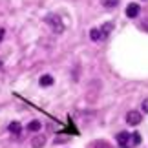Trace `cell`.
I'll list each match as a JSON object with an SVG mask.
<instances>
[{
  "instance_id": "obj_5",
  "label": "cell",
  "mask_w": 148,
  "mask_h": 148,
  "mask_svg": "<svg viewBox=\"0 0 148 148\" xmlns=\"http://www.w3.org/2000/svg\"><path fill=\"white\" fill-rule=\"evenodd\" d=\"M42 124L38 123V121H29V124H27V132H31V134H37L38 130H40Z\"/></svg>"
},
{
  "instance_id": "obj_12",
  "label": "cell",
  "mask_w": 148,
  "mask_h": 148,
  "mask_svg": "<svg viewBox=\"0 0 148 148\" xmlns=\"http://www.w3.org/2000/svg\"><path fill=\"white\" fill-rule=\"evenodd\" d=\"M130 141L134 143V146H137V145L141 143V135H139V134H134V135H130Z\"/></svg>"
},
{
  "instance_id": "obj_9",
  "label": "cell",
  "mask_w": 148,
  "mask_h": 148,
  "mask_svg": "<svg viewBox=\"0 0 148 148\" xmlns=\"http://www.w3.org/2000/svg\"><path fill=\"white\" fill-rule=\"evenodd\" d=\"M101 37H102V33H101V29H92V31H90V38H92V40H95V42H99V40H101Z\"/></svg>"
},
{
  "instance_id": "obj_15",
  "label": "cell",
  "mask_w": 148,
  "mask_h": 148,
  "mask_svg": "<svg viewBox=\"0 0 148 148\" xmlns=\"http://www.w3.org/2000/svg\"><path fill=\"white\" fill-rule=\"evenodd\" d=\"M2 37H4V31H2V29H0V40H2Z\"/></svg>"
},
{
  "instance_id": "obj_14",
  "label": "cell",
  "mask_w": 148,
  "mask_h": 148,
  "mask_svg": "<svg viewBox=\"0 0 148 148\" xmlns=\"http://www.w3.org/2000/svg\"><path fill=\"white\" fill-rule=\"evenodd\" d=\"M143 112H146V113H148V99H145V101H143Z\"/></svg>"
},
{
  "instance_id": "obj_1",
  "label": "cell",
  "mask_w": 148,
  "mask_h": 148,
  "mask_svg": "<svg viewBox=\"0 0 148 148\" xmlns=\"http://www.w3.org/2000/svg\"><path fill=\"white\" fill-rule=\"evenodd\" d=\"M46 22L49 24V27L53 29L55 33H62L64 31V22H62L60 18V15H57V13H49L46 16Z\"/></svg>"
},
{
  "instance_id": "obj_8",
  "label": "cell",
  "mask_w": 148,
  "mask_h": 148,
  "mask_svg": "<svg viewBox=\"0 0 148 148\" xmlns=\"http://www.w3.org/2000/svg\"><path fill=\"white\" fill-rule=\"evenodd\" d=\"M51 84H53V77L51 75H42L40 77V86L46 88V86H51Z\"/></svg>"
},
{
  "instance_id": "obj_6",
  "label": "cell",
  "mask_w": 148,
  "mask_h": 148,
  "mask_svg": "<svg viewBox=\"0 0 148 148\" xmlns=\"http://www.w3.org/2000/svg\"><path fill=\"white\" fill-rule=\"evenodd\" d=\"M128 141H130V135H128L126 132H121V134L117 135V143L121 145V146H126V143H128Z\"/></svg>"
},
{
  "instance_id": "obj_7",
  "label": "cell",
  "mask_w": 148,
  "mask_h": 148,
  "mask_svg": "<svg viewBox=\"0 0 148 148\" xmlns=\"http://www.w3.org/2000/svg\"><path fill=\"white\" fill-rule=\"evenodd\" d=\"M31 145L35 146V148H40V146H44L46 145V137H42V135H38V137H35L31 141Z\"/></svg>"
},
{
  "instance_id": "obj_2",
  "label": "cell",
  "mask_w": 148,
  "mask_h": 148,
  "mask_svg": "<svg viewBox=\"0 0 148 148\" xmlns=\"http://www.w3.org/2000/svg\"><path fill=\"white\" fill-rule=\"evenodd\" d=\"M141 121H143V115H141L139 112H128L126 113V123L130 124V126H135V124H139Z\"/></svg>"
},
{
  "instance_id": "obj_10",
  "label": "cell",
  "mask_w": 148,
  "mask_h": 148,
  "mask_svg": "<svg viewBox=\"0 0 148 148\" xmlns=\"http://www.w3.org/2000/svg\"><path fill=\"white\" fill-rule=\"evenodd\" d=\"M112 27H113V24H112V22H106V24L101 27V33H102V37H106L108 33L112 31Z\"/></svg>"
},
{
  "instance_id": "obj_11",
  "label": "cell",
  "mask_w": 148,
  "mask_h": 148,
  "mask_svg": "<svg viewBox=\"0 0 148 148\" xmlns=\"http://www.w3.org/2000/svg\"><path fill=\"white\" fill-rule=\"evenodd\" d=\"M102 5L104 8H115V5H119V0H102Z\"/></svg>"
},
{
  "instance_id": "obj_3",
  "label": "cell",
  "mask_w": 148,
  "mask_h": 148,
  "mask_svg": "<svg viewBox=\"0 0 148 148\" xmlns=\"http://www.w3.org/2000/svg\"><path fill=\"white\" fill-rule=\"evenodd\" d=\"M139 11H141V8H139V4H128L126 5V16L128 18H135V16L139 15Z\"/></svg>"
},
{
  "instance_id": "obj_13",
  "label": "cell",
  "mask_w": 148,
  "mask_h": 148,
  "mask_svg": "<svg viewBox=\"0 0 148 148\" xmlns=\"http://www.w3.org/2000/svg\"><path fill=\"white\" fill-rule=\"evenodd\" d=\"M93 148H110V146H108L106 143H95V145H93Z\"/></svg>"
},
{
  "instance_id": "obj_4",
  "label": "cell",
  "mask_w": 148,
  "mask_h": 148,
  "mask_svg": "<svg viewBox=\"0 0 148 148\" xmlns=\"http://www.w3.org/2000/svg\"><path fill=\"white\" fill-rule=\"evenodd\" d=\"M8 130H9V134H11V135H16V137H18V135L22 134V126H20V123H16V121L11 123Z\"/></svg>"
}]
</instances>
